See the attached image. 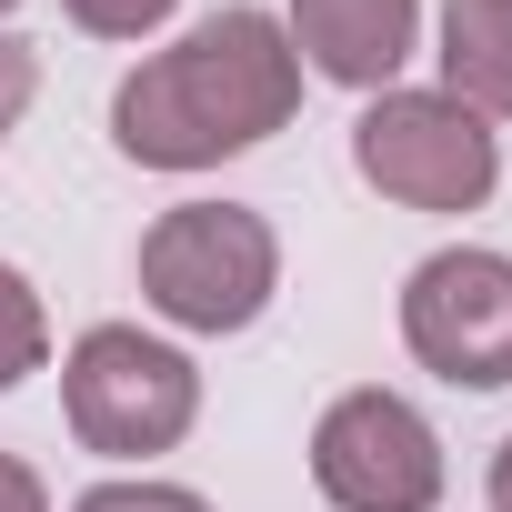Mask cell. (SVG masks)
<instances>
[{
	"label": "cell",
	"instance_id": "6da1fadb",
	"mask_svg": "<svg viewBox=\"0 0 512 512\" xmlns=\"http://www.w3.org/2000/svg\"><path fill=\"white\" fill-rule=\"evenodd\" d=\"M302 111V51L282 11H231L191 21L181 41L141 51L111 91V151L141 171H221L241 151H262Z\"/></svg>",
	"mask_w": 512,
	"mask_h": 512
},
{
	"label": "cell",
	"instance_id": "7a4b0ae2",
	"mask_svg": "<svg viewBox=\"0 0 512 512\" xmlns=\"http://www.w3.org/2000/svg\"><path fill=\"white\" fill-rule=\"evenodd\" d=\"M61 422L81 452L121 462V472H151L161 452L191 442L201 422V362L171 342V332H141V322H91L71 352H61Z\"/></svg>",
	"mask_w": 512,
	"mask_h": 512
},
{
	"label": "cell",
	"instance_id": "3957f363",
	"mask_svg": "<svg viewBox=\"0 0 512 512\" xmlns=\"http://www.w3.org/2000/svg\"><path fill=\"white\" fill-rule=\"evenodd\" d=\"M141 302L191 332V342H231L272 312L282 292V231L251 211V201H171L141 231Z\"/></svg>",
	"mask_w": 512,
	"mask_h": 512
},
{
	"label": "cell",
	"instance_id": "277c9868",
	"mask_svg": "<svg viewBox=\"0 0 512 512\" xmlns=\"http://www.w3.org/2000/svg\"><path fill=\"white\" fill-rule=\"evenodd\" d=\"M352 171L402 201V211H432V221H462L502 191V131L482 111H462L452 91H372L362 121H352Z\"/></svg>",
	"mask_w": 512,
	"mask_h": 512
},
{
	"label": "cell",
	"instance_id": "5b68a950",
	"mask_svg": "<svg viewBox=\"0 0 512 512\" xmlns=\"http://www.w3.org/2000/svg\"><path fill=\"white\" fill-rule=\"evenodd\" d=\"M312 492L332 512H442L452 462H442L432 412L412 392H382V382L332 392L312 422Z\"/></svg>",
	"mask_w": 512,
	"mask_h": 512
},
{
	"label": "cell",
	"instance_id": "8992f818",
	"mask_svg": "<svg viewBox=\"0 0 512 512\" xmlns=\"http://www.w3.org/2000/svg\"><path fill=\"white\" fill-rule=\"evenodd\" d=\"M402 352L452 392H512V251L442 241L402 272Z\"/></svg>",
	"mask_w": 512,
	"mask_h": 512
},
{
	"label": "cell",
	"instance_id": "52a82bcc",
	"mask_svg": "<svg viewBox=\"0 0 512 512\" xmlns=\"http://www.w3.org/2000/svg\"><path fill=\"white\" fill-rule=\"evenodd\" d=\"M282 31L302 51V81L332 91H392L422 51V0H282Z\"/></svg>",
	"mask_w": 512,
	"mask_h": 512
},
{
	"label": "cell",
	"instance_id": "ba28073f",
	"mask_svg": "<svg viewBox=\"0 0 512 512\" xmlns=\"http://www.w3.org/2000/svg\"><path fill=\"white\" fill-rule=\"evenodd\" d=\"M432 61H442L432 91H452L482 121H512V0H442Z\"/></svg>",
	"mask_w": 512,
	"mask_h": 512
},
{
	"label": "cell",
	"instance_id": "9c48e42d",
	"mask_svg": "<svg viewBox=\"0 0 512 512\" xmlns=\"http://www.w3.org/2000/svg\"><path fill=\"white\" fill-rule=\"evenodd\" d=\"M51 362V302L21 262H0V392H21Z\"/></svg>",
	"mask_w": 512,
	"mask_h": 512
},
{
	"label": "cell",
	"instance_id": "30bf717a",
	"mask_svg": "<svg viewBox=\"0 0 512 512\" xmlns=\"http://www.w3.org/2000/svg\"><path fill=\"white\" fill-rule=\"evenodd\" d=\"M71 512H211L191 482H161V472H111V482H91Z\"/></svg>",
	"mask_w": 512,
	"mask_h": 512
},
{
	"label": "cell",
	"instance_id": "8fae6325",
	"mask_svg": "<svg viewBox=\"0 0 512 512\" xmlns=\"http://www.w3.org/2000/svg\"><path fill=\"white\" fill-rule=\"evenodd\" d=\"M61 11H71V31H91V41H161L181 0H61Z\"/></svg>",
	"mask_w": 512,
	"mask_h": 512
},
{
	"label": "cell",
	"instance_id": "7c38bea8",
	"mask_svg": "<svg viewBox=\"0 0 512 512\" xmlns=\"http://www.w3.org/2000/svg\"><path fill=\"white\" fill-rule=\"evenodd\" d=\"M31 101H41V51L21 31H0V151H11V131L31 121Z\"/></svg>",
	"mask_w": 512,
	"mask_h": 512
},
{
	"label": "cell",
	"instance_id": "4fadbf2b",
	"mask_svg": "<svg viewBox=\"0 0 512 512\" xmlns=\"http://www.w3.org/2000/svg\"><path fill=\"white\" fill-rule=\"evenodd\" d=\"M0 512H51V482H41L21 452H0Z\"/></svg>",
	"mask_w": 512,
	"mask_h": 512
},
{
	"label": "cell",
	"instance_id": "5bb4252c",
	"mask_svg": "<svg viewBox=\"0 0 512 512\" xmlns=\"http://www.w3.org/2000/svg\"><path fill=\"white\" fill-rule=\"evenodd\" d=\"M482 502L512 512V432H502V452H492V472H482Z\"/></svg>",
	"mask_w": 512,
	"mask_h": 512
},
{
	"label": "cell",
	"instance_id": "9a60e30c",
	"mask_svg": "<svg viewBox=\"0 0 512 512\" xmlns=\"http://www.w3.org/2000/svg\"><path fill=\"white\" fill-rule=\"evenodd\" d=\"M11 11H21V0H0V21H11Z\"/></svg>",
	"mask_w": 512,
	"mask_h": 512
}]
</instances>
